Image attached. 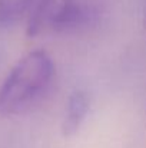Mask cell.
Masks as SVG:
<instances>
[{"mask_svg":"<svg viewBox=\"0 0 146 148\" xmlns=\"http://www.w3.org/2000/svg\"><path fill=\"white\" fill-rule=\"evenodd\" d=\"M143 23L146 26V0H145V6H143Z\"/></svg>","mask_w":146,"mask_h":148,"instance_id":"5","label":"cell"},{"mask_svg":"<svg viewBox=\"0 0 146 148\" xmlns=\"http://www.w3.org/2000/svg\"><path fill=\"white\" fill-rule=\"evenodd\" d=\"M100 0H36L26 25L29 38L72 35L95 27L102 19Z\"/></svg>","mask_w":146,"mask_h":148,"instance_id":"2","label":"cell"},{"mask_svg":"<svg viewBox=\"0 0 146 148\" xmlns=\"http://www.w3.org/2000/svg\"><path fill=\"white\" fill-rule=\"evenodd\" d=\"M54 63L48 52L32 50L12 68L0 86V116L29 112L52 88Z\"/></svg>","mask_w":146,"mask_h":148,"instance_id":"1","label":"cell"},{"mask_svg":"<svg viewBox=\"0 0 146 148\" xmlns=\"http://www.w3.org/2000/svg\"><path fill=\"white\" fill-rule=\"evenodd\" d=\"M90 109V97L83 89H75L66 101L60 131L65 138L77 134Z\"/></svg>","mask_w":146,"mask_h":148,"instance_id":"3","label":"cell"},{"mask_svg":"<svg viewBox=\"0 0 146 148\" xmlns=\"http://www.w3.org/2000/svg\"><path fill=\"white\" fill-rule=\"evenodd\" d=\"M36 0H0V30L16 26L27 17Z\"/></svg>","mask_w":146,"mask_h":148,"instance_id":"4","label":"cell"}]
</instances>
